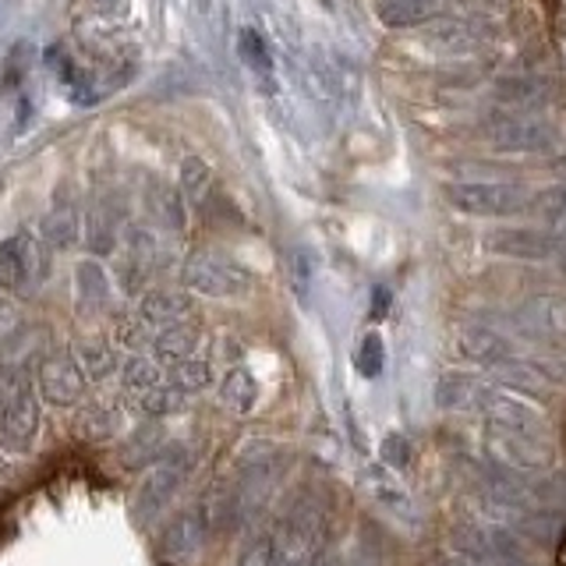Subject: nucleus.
<instances>
[{
	"label": "nucleus",
	"mask_w": 566,
	"mask_h": 566,
	"mask_svg": "<svg viewBox=\"0 0 566 566\" xmlns=\"http://www.w3.org/2000/svg\"><path fill=\"white\" fill-rule=\"evenodd\" d=\"M167 382L174 389H181L185 397H199V394H206V389L217 386V371H212V365L206 358H188V361L170 365Z\"/></svg>",
	"instance_id": "24"
},
{
	"label": "nucleus",
	"mask_w": 566,
	"mask_h": 566,
	"mask_svg": "<svg viewBox=\"0 0 566 566\" xmlns=\"http://www.w3.org/2000/svg\"><path fill=\"white\" fill-rule=\"evenodd\" d=\"M120 382H124L128 394L142 397V394H149V389H156L159 382H164V371H159L156 358L132 354V358H124V365H120Z\"/></svg>",
	"instance_id": "25"
},
{
	"label": "nucleus",
	"mask_w": 566,
	"mask_h": 566,
	"mask_svg": "<svg viewBox=\"0 0 566 566\" xmlns=\"http://www.w3.org/2000/svg\"><path fill=\"white\" fill-rule=\"evenodd\" d=\"M361 485H365L368 500L376 503V506H382L386 513H394L397 521L418 524V510H415L411 492H407L382 464H368V468H361Z\"/></svg>",
	"instance_id": "14"
},
{
	"label": "nucleus",
	"mask_w": 566,
	"mask_h": 566,
	"mask_svg": "<svg viewBox=\"0 0 566 566\" xmlns=\"http://www.w3.org/2000/svg\"><path fill=\"white\" fill-rule=\"evenodd\" d=\"M35 389L53 407H75L85 400L88 376L82 371L75 354H46L40 368H35Z\"/></svg>",
	"instance_id": "10"
},
{
	"label": "nucleus",
	"mask_w": 566,
	"mask_h": 566,
	"mask_svg": "<svg viewBox=\"0 0 566 566\" xmlns=\"http://www.w3.org/2000/svg\"><path fill=\"white\" fill-rule=\"evenodd\" d=\"M535 217L548 220V223H563L566 220V185H553L538 195H531V209Z\"/></svg>",
	"instance_id": "32"
},
{
	"label": "nucleus",
	"mask_w": 566,
	"mask_h": 566,
	"mask_svg": "<svg viewBox=\"0 0 566 566\" xmlns=\"http://www.w3.org/2000/svg\"><path fill=\"white\" fill-rule=\"evenodd\" d=\"M75 291H78V308L82 312H106L111 308V276H106V270L96 262V259H88V262H78V270H75Z\"/></svg>",
	"instance_id": "21"
},
{
	"label": "nucleus",
	"mask_w": 566,
	"mask_h": 566,
	"mask_svg": "<svg viewBox=\"0 0 566 566\" xmlns=\"http://www.w3.org/2000/svg\"><path fill=\"white\" fill-rule=\"evenodd\" d=\"M358 371L365 379H379L382 368H386V347H382V336L379 333H368L361 347H358V358H354Z\"/></svg>",
	"instance_id": "34"
},
{
	"label": "nucleus",
	"mask_w": 566,
	"mask_h": 566,
	"mask_svg": "<svg viewBox=\"0 0 566 566\" xmlns=\"http://www.w3.org/2000/svg\"><path fill=\"white\" fill-rule=\"evenodd\" d=\"M195 468V453L185 442H177V447H167V453L149 464V474L142 478V485L135 492V513L142 521H153L159 510H167L170 500L181 485L188 482V474Z\"/></svg>",
	"instance_id": "3"
},
{
	"label": "nucleus",
	"mask_w": 566,
	"mask_h": 566,
	"mask_svg": "<svg viewBox=\"0 0 566 566\" xmlns=\"http://www.w3.org/2000/svg\"><path fill=\"white\" fill-rule=\"evenodd\" d=\"M517 323L535 340H566V294H531L517 308Z\"/></svg>",
	"instance_id": "13"
},
{
	"label": "nucleus",
	"mask_w": 566,
	"mask_h": 566,
	"mask_svg": "<svg viewBox=\"0 0 566 566\" xmlns=\"http://www.w3.org/2000/svg\"><path fill=\"white\" fill-rule=\"evenodd\" d=\"M376 18L386 29H424L439 18V0H376Z\"/></svg>",
	"instance_id": "20"
},
{
	"label": "nucleus",
	"mask_w": 566,
	"mask_h": 566,
	"mask_svg": "<svg viewBox=\"0 0 566 566\" xmlns=\"http://www.w3.org/2000/svg\"><path fill=\"white\" fill-rule=\"evenodd\" d=\"M238 53H241V61L248 64V71L259 75V78H265V85L273 88V53H270V46H265V40L255 29H241L238 32Z\"/></svg>",
	"instance_id": "27"
},
{
	"label": "nucleus",
	"mask_w": 566,
	"mask_h": 566,
	"mask_svg": "<svg viewBox=\"0 0 566 566\" xmlns=\"http://www.w3.org/2000/svg\"><path fill=\"white\" fill-rule=\"evenodd\" d=\"M220 400L223 407H230L234 415H252L259 403V382L248 368H230L220 379Z\"/></svg>",
	"instance_id": "23"
},
{
	"label": "nucleus",
	"mask_w": 566,
	"mask_h": 566,
	"mask_svg": "<svg viewBox=\"0 0 566 566\" xmlns=\"http://www.w3.org/2000/svg\"><path fill=\"white\" fill-rule=\"evenodd\" d=\"M482 453L489 464L513 471V474H545L553 468V450H548L545 436H527V432H513V429H495L485 424L482 436Z\"/></svg>",
	"instance_id": "4"
},
{
	"label": "nucleus",
	"mask_w": 566,
	"mask_h": 566,
	"mask_svg": "<svg viewBox=\"0 0 566 566\" xmlns=\"http://www.w3.org/2000/svg\"><path fill=\"white\" fill-rule=\"evenodd\" d=\"M195 312V301L188 291H149L138 301V315L149 329H167L174 323H185Z\"/></svg>",
	"instance_id": "17"
},
{
	"label": "nucleus",
	"mask_w": 566,
	"mask_h": 566,
	"mask_svg": "<svg viewBox=\"0 0 566 566\" xmlns=\"http://www.w3.org/2000/svg\"><path fill=\"white\" fill-rule=\"evenodd\" d=\"M442 199L464 217L506 220L531 209V191L517 181H447Z\"/></svg>",
	"instance_id": "2"
},
{
	"label": "nucleus",
	"mask_w": 566,
	"mask_h": 566,
	"mask_svg": "<svg viewBox=\"0 0 566 566\" xmlns=\"http://www.w3.org/2000/svg\"><path fill=\"white\" fill-rule=\"evenodd\" d=\"M280 559H283L280 535L276 531H259V535L244 542L234 566H280Z\"/></svg>",
	"instance_id": "29"
},
{
	"label": "nucleus",
	"mask_w": 566,
	"mask_h": 566,
	"mask_svg": "<svg viewBox=\"0 0 566 566\" xmlns=\"http://www.w3.org/2000/svg\"><path fill=\"white\" fill-rule=\"evenodd\" d=\"M78 358L82 371L88 376V382H106V379H114L117 371H120V354L114 344H106V340H82L75 350H71Z\"/></svg>",
	"instance_id": "22"
},
{
	"label": "nucleus",
	"mask_w": 566,
	"mask_h": 566,
	"mask_svg": "<svg viewBox=\"0 0 566 566\" xmlns=\"http://www.w3.org/2000/svg\"><path fill=\"white\" fill-rule=\"evenodd\" d=\"M209 506H188L181 510L177 517L170 521L167 527V535H164V553L170 563L177 566H188L202 556V548H206V538H209Z\"/></svg>",
	"instance_id": "12"
},
{
	"label": "nucleus",
	"mask_w": 566,
	"mask_h": 566,
	"mask_svg": "<svg viewBox=\"0 0 566 566\" xmlns=\"http://www.w3.org/2000/svg\"><path fill=\"white\" fill-rule=\"evenodd\" d=\"M485 252L517 262H548L566 255V230L548 227H495L485 234Z\"/></svg>",
	"instance_id": "6"
},
{
	"label": "nucleus",
	"mask_w": 566,
	"mask_h": 566,
	"mask_svg": "<svg viewBox=\"0 0 566 566\" xmlns=\"http://www.w3.org/2000/svg\"><path fill=\"white\" fill-rule=\"evenodd\" d=\"M474 411L485 418V424H495V429H513V432H527V436H545V415L538 403H531L521 394H510L503 386H489L478 394Z\"/></svg>",
	"instance_id": "7"
},
{
	"label": "nucleus",
	"mask_w": 566,
	"mask_h": 566,
	"mask_svg": "<svg viewBox=\"0 0 566 566\" xmlns=\"http://www.w3.org/2000/svg\"><path fill=\"white\" fill-rule=\"evenodd\" d=\"M164 429H142V432H135L128 442H124V460L128 464H156L159 457L167 453V447H164Z\"/></svg>",
	"instance_id": "30"
},
{
	"label": "nucleus",
	"mask_w": 566,
	"mask_h": 566,
	"mask_svg": "<svg viewBox=\"0 0 566 566\" xmlns=\"http://www.w3.org/2000/svg\"><path fill=\"white\" fill-rule=\"evenodd\" d=\"M188 400H191V397H185L181 389H174L170 382H159L156 389H149V394H142V397H138V411L146 415V418L164 421V418L181 415L185 407H188Z\"/></svg>",
	"instance_id": "26"
},
{
	"label": "nucleus",
	"mask_w": 566,
	"mask_h": 566,
	"mask_svg": "<svg viewBox=\"0 0 566 566\" xmlns=\"http://www.w3.org/2000/svg\"><path fill=\"white\" fill-rule=\"evenodd\" d=\"M159 212H164V220L174 230L185 227V209H181V199H177V191H164V195H159Z\"/></svg>",
	"instance_id": "38"
},
{
	"label": "nucleus",
	"mask_w": 566,
	"mask_h": 566,
	"mask_svg": "<svg viewBox=\"0 0 566 566\" xmlns=\"http://www.w3.org/2000/svg\"><path fill=\"white\" fill-rule=\"evenodd\" d=\"M78 432L88 439H111L120 432V407L117 403H88L78 418Z\"/></svg>",
	"instance_id": "28"
},
{
	"label": "nucleus",
	"mask_w": 566,
	"mask_h": 566,
	"mask_svg": "<svg viewBox=\"0 0 566 566\" xmlns=\"http://www.w3.org/2000/svg\"><path fill=\"white\" fill-rule=\"evenodd\" d=\"M312 273H315L312 255L305 252V248H297V252L291 255V283H294V291H297L301 301H305L308 291H312Z\"/></svg>",
	"instance_id": "36"
},
{
	"label": "nucleus",
	"mask_w": 566,
	"mask_h": 566,
	"mask_svg": "<svg viewBox=\"0 0 566 566\" xmlns=\"http://www.w3.org/2000/svg\"><path fill=\"white\" fill-rule=\"evenodd\" d=\"M14 323V308H8V305H0V333H4L8 326Z\"/></svg>",
	"instance_id": "40"
},
{
	"label": "nucleus",
	"mask_w": 566,
	"mask_h": 566,
	"mask_svg": "<svg viewBox=\"0 0 566 566\" xmlns=\"http://www.w3.org/2000/svg\"><path fill=\"white\" fill-rule=\"evenodd\" d=\"M199 344H202V329L195 326V323H174V326H167V329H159L156 336H153V358L159 361V365H177V361H188V358H195V350H199Z\"/></svg>",
	"instance_id": "18"
},
{
	"label": "nucleus",
	"mask_w": 566,
	"mask_h": 566,
	"mask_svg": "<svg viewBox=\"0 0 566 566\" xmlns=\"http://www.w3.org/2000/svg\"><path fill=\"white\" fill-rule=\"evenodd\" d=\"M379 453H382V464H386V468H397V471H403L407 464H411V457H415L411 439L400 436V432H389V436L382 439Z\"/></svg>",
	"instance_id": "35"
},
{
	"label": "nucleus",
	"mask_w": 566,
	"mask_h": 566,
	"mask_svg": "<svg viewBox=\"0 0 566 566\" xmlns=\"http://www.w3.org/2000/svg\"><path fill=\"white\" fill-rule=\"evenodd\" d=\"M485 389V379L474 376V371H460V368H450L442 371L436 379V407L447 415H457V411H474L478 403V394Z\"/></svg>",
	"instance_id": "16"
},
{
	"label": "nucleus",
	"mask_w": 566,
	"mask_h": 566,
	"mask_svg": "<svg viewBox=\"0 0 566 566\" xmlns=\"http://www.w3.org/2000/svg\"><path fill=\"white\" fill-rule=\"evenodd\" d=\"M40 389L25 368H0V447L29 453L43 429Z\"/></svg>",
	"instance_id": "1"
},
{
	"label": "nucleus",
	"mask_w": 566,
	"mask_h": 566,
	"mask_svg": "<svg viewBox=\"0 0 566 566\" xmlns=\"http://www.w3.org/2000/svg\"><path fill=\"white\" fill-rule=\"evenodd\" d=\"M117 344H124V347H146V344H153V336H149V326L142 323V315L135 312V315H128V318H120L117 323Z\"/></svg>",
	"instance_id": "37"
},
{
	"label": "nucleus",
	"mask_w": 566,
	"mask_h": 566,
	"mask_svg": "<svg viewBox=\"0 0 566 566\" xmlns=\"http://www.w3.org/2000/svg\"><path fill=\"white\" fill-rule=\"evenodd\" d=\"M46 280V252L40 238L14 234L0 241V291L25 294L35 291Z\"/></svg>",
	"instance_id": "8"
},
{
	"label": "nucleus",
	"mask_w": 566,
	"mask_h": 566,
	"mask_svg": "<svg viewBox=\"0 0 566 566\" xmlns=\"http://www.w3.org/2000/svg\"><path fill=\"white\" fill-rule=\"evenodd\" d=\"M93 4H114V0H93Z\"/></svg>",
	"instance_id": "41"
},
{
	"label": "nucleus",
	"mask_w": 566,
	"mask_h": 566,
	"mask_svg": "<svg viewBox=\"0 0 566 566\" xmlns=\"http://www.w3.org/2000/svg\"><path fill=\"white\" fill-rule=\"evenodd\" d=\"M485 142L495 153H513V156H531V153H548L556 146V132L553 124H545L538 117H524V114H510V117H495L482 128Z\"/></svg>",
	"instance_id": "9"
},
{
	"label": "nucleus",
	"mask_w": 566,
	"mask_h": 566,
	"mask_svg": "<svg viewBox=\"0 0 566 566\" xmlns=\"http://www.w3.org/2000/svg\"><path fill=\"white\" fill-rule=\"evenodd\" d=\"M209 181H212V170L206 159L199 156H188L185 164H181V188L191 202H202L206 199V191H209Z\"/></svg>",
	"instance_id": "33"
},
{
	"label": "nucleus",
	"mask_w": 566,
	"mask_h": 566,
	"mask_svg": "<svg viewBox=\"0 0 566 566\" xmlns=\"http://www.w3.org/2000/svg\"><path fill=\"white\" fill-rule=\"evenodd\" d=\"M460 4L471 11V18H489V14H503L510 8V0H460Z\"/></svg>",
	"instance_id": "39"
},
{
	"label": "nucleus",
	"mask_w": 566,
	"mask_h": 566,
	"mask_svg": "<svg viewBox=\"0 0 566 566\" xmlns=\"http://www.w3.org/2000/svg\"><path fill=\"white\" fill-rule=\"evenodd\" d=\"M495 99L506 103L510 111H538L553 99V85L542 75H510L495 85Z\"/></svg>",
	"instance_id": "19"
},
{
	"label": "nucleus",
	"mask_w": 566,
	"mask_h": 566,
	"mask_svg": "<svg viewBox=\"0 0 566 566\" xmlns=\"http://www.w3.org/2000/svg\"><path fill=\"white\" fill-rule=\"evenodd\" d=\"M563 273H566V255H563Z\"/></svg>",
	"instance_id": "42"
},
{
	"label": "nucleus",
	"mask_w": 566,
	"mask_h": 566,
	"mask_svg": "<svg viewBox=\"0 0 566 566\" xmlns=\"http://www.w3.org/2000/svg\"><path fill=\"white\" fill-rule=\"evenodd\" d=\"M453 347H457L460 358L478 365V368H485V371L500 368V365H506L513 358H521L510 336L500 333V329H492V326H460L457 336H453Z\"/></svg>",
	"instance_id": "11"
},
{
	"label": "nucleus",
	"mask_w": 566,
	"mask_h": 566,
	"mask_svg": "<svg viewBox=\"0 0 566 566\" xmlns=\"http://www.w3.org/2000/svg\"><path fill=\"white\" fill-rule=\"evenodd\" d=\"M43 238L50 248H71L78 241V217L71 209H53L43 220Z\"/></svg>",
	"instance_id": "31"
},
{
	"label": "nucleus",
	"mask_w": 566,
	"mask_h": 566,
	"mask_svg": "<svg viewBox=\"0 0 566 566\" xmlns=\"http://www.w3.org/2000/svg\"><path fill=\"white\" fill-rule=\"evenodd\" d=\"M181 283L202 297H241L252 291V273L220 252H195L181 265Z\"/></svg>",
	"instance_id": "5"
},
{
	"label": "nucleus",
	"mask_w": 566,
	"mask_h": 566,
	"mask_svg": "<svg viewBox=\"0 0 566 566\" xmlns=\"http://www.w3.org/2000/svg\"><path fill=\"white\" fill-rule=\"evenodd\" d=\"M424 35H429V43L436 46H447V50H468L474 43H482L492 35V25L489 18H457V14H439L432 18L429 25H424Z\"/></svg>",
	"instance_id": "15"
}]
</instances>
